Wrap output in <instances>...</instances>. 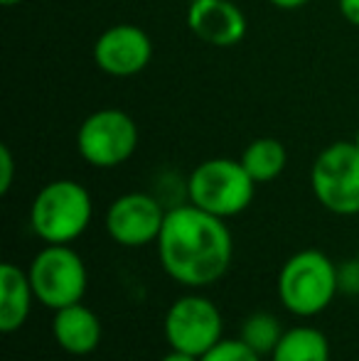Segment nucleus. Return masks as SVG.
Returning <instances> with one entry per match:
<instances>
[{
    "label": "nucleus",
    "mask_w": 359,
    "mask_h": 361,
    "mask_svg": "<svg viewBox=\"0 0 359 361\" xmlns=\"http://www.w3.org/2000/svg\"><path fill=\"white\" fill-rule=\"evenodd\" d=\"M155 243L163 271L187 288L212 286L234 261V238L226 219L195 204L168 209Z\"/></svg>",
    "instance_id": "1"
},
{
    "label": "nucleus",
    "mask_w": 359,
    "mask_h": 361,
    "mask_svg": "<svg viewBox=\"0 0 359 361\" xmlns=\"http://www.w3.org/2000/svg\"><path fill=\"white\" fill-rule=\"evenodd\" d=\"M337 293V266L317 248L293 253L278 273V298L296 317H315L325 312Z\"/></svg>",
    "instance_id": "2"
},
{
    "label": "nucleus",
    "mask_w": 359,
    "mask_h": 361,
    "mask_svg": "<svg viewBox=\"0 0 359 361\" xmlns=\"http://www.w3.org/2000/svg\"><path fill=\"white\" fill-rule=\"evenodd\" d=\"M94 204L87 187L74 180H54L35 195L30 226L44 243H72L91 224Z\"/></svg>",
    "instance_id": "3"
},
{
    "label": "nucleus",
    "mask_w": 359,
    "mask_h": 361,
    "mask_svg": "<svg viewBox=\"0 0 359 361\" xmlns=\"http://www.w3.org/2000/svg\"><path fill=\"white\" fill-rule=\"evenodd\" d=\"M256 182L244 170L241 160L209 157L200 162L187 177V200L190 204L214 216H236L254 202Z\"/></svg>",
    "instance_id": "4"
},
{
    "label": "nucleus",
    "mask_w": 359,
    "mask_h": 361,
    "mask_svg": "<svg viewBox=\"0 0 359 361\" xmlns=\"http://www.w3.org/2000/svg\"><path fill=\"white\" fill-rule=\"evenodd\" d=\"M28 276L35 298L52 312L67 305L82 302L87 295V263L74 248H69V243H47L32 258Z\"/></svg>",
    "instance_id": "5"
},
{
    "label": "nucleus",
    "mask_w": 359,
    "mask_h": 361,
    "mask_svg": "<svg viewBox=\"0 0 359 361\" xmlns=\"http://www.w3.org/2000/svg\"><path fill=\"white\" fill-rule=\"evenodd\" d=\"M310 187L330 214H359V147L355 140H337L320 150L310 170Z\"/></svg>",
    "instance_id": "6"
},
{
    "label": "nucleus",
    "mask_w": 359,
    "mask_h": 361,
    "mask_svg": "<svg viewBox=\"0 0 359 361\" xmlns=\"http://www.w3.org/2000/svg\"><path fill=\"white\" fill-rule=\"evenodd\" d=\"M77 150L91 167H118L138 150V126L126 111L99 109L79 126Z\"/></svg>",
    "instance_id": "7"
},
{
    "label": "nucleus",
    "mask_w": 359,
    "mask_h": 361,
    "mask_svg": "<svg viewBox=\"0 0 359 361\" xmlns=\"http://www.w3.org/2000/svg\"><path fill=\"white\" fill-rule=\"evenodd\" d=\"M165 342L175 352H185L192 357H205L214 344H219L224 332L221 312L205 295H182L165 312Z\"/></svg>",
    "instance_id": "8"
},
{
    "label": "nucleus",
    "mask_w": 359,
    "mask_h": 361,
    "mask_svg": "<svg viewBox=\"0 0 359 361\" xmlns=\"http://www.w3.org/2000/svg\"><path fill=\"white\" fill-rule=\"evenodd\" d=\"M165 214L153 195L145 192H128L111 202L106 209V231L118 246L140 248L158 241L163 231Z\"/></svg>",
    "instance_id": "9"
},
{
    "label": "nucleus",
    "mask_w": 359,
    "mask_h": 361,
    "mask_svg": "<svg viewBox=\"0 0 359 361\" xmlns=\"http://www.w3.org/2000/svg\"><path fill=\"white\" fill-rule=\"evenodd\" d=\"M153 59V42L148 32L135 25L121 23L99 35L94 42L96 67L109 76H135L140 74Z\"/></svg>",
    "instance_id": "10"
},
{
    "label": "nucleus",
    "mask_w": 359,
    "mask_h": 361,
    "mask_svg": "<svg viewBox=\"0 0 359 361\" xmlns=\"http://www.w3.org/2000/svg\"><path fill=\"white\" fill-rule=\"evenodd\" d=\"M187 27L209 47H234L246 37V15L231 0H190Z\"/></svg>",
    "instance_id": "11"
},
{
    "label": "nucleus",
    "mask_w": 359,
    "mask_h": 361,
    "mask_svg": "<svg viewBox=\"0 0 359 361\" xmlns=\"http://www.w3.org/2000/svg\"><path fill=\"white\" fill-rule=\"evenodd\" d=\"M101 334H104V327H101L99 314L84 302L54 310L52 337L62 352L72 354V357L94 354L101 344Z\"/></svg>",
    "instance_id": "12"
},
{
    "label": "nucleus",
    "mask_w": 359,
    "mask_h": 361,
    "mask_svg": "<svg viewBox=\"0 0 359 361\" xmlns=\"http://www.w3.org/2000/svg\"><path fill=\"white\" fill-rule=\"evenodd\" d=\"M35 290L28 271L5 261L0 266V332L15 334L25 327L32 310Z\"/></svg>",
    "instance_id": "13"
},
{
    "label": "nucleus",
    "mask_w": 359,
    "mask_h": 361,
    "mask_svg": "<svg viewBox=\"0 0 359 361\" xmlns=\"http://www.w3.org/2000/svg\"><path fill=\"white\" fill-rule=\"evenodd\" d=\"M271 361H330V342L315 327L286 329Z\"/></svg>",
    "instance_id": "14"
},
{
    "label": "nucleus",
    "mask_w": 359,
    "mask_h": 361,
    "mask_svg": "<svg viewBox=\"0 0 359 361\" xmlns=\"http://www.w3.org/2000/svg\"><path fill=\"white\" fill-rule=\"evenodd\" d=\"M286 145L276 138H256L241 152V165L256 185H266V182L281 177V172L286 170Z\"/></svg>",
    "instance_id": "15"
},
{
    "label": "nucleus",
    "mask_w": 359,
    "mask_h": 361,
    "mask_svg": "<svg viewBox=\"0 0 359 361\" xmlns=\"http://www.w3.org/2000/svg\"><path fill=\"white\" fill-rule=\"evenodd\" d=\"M283 337V327L273 314L269 312H254L241 322V334L239 339L244 344H249L256 354L266 357V354H273L276 344L281 342Z\"/></svg>",
    "instance_id": "16"
},
{
    "label": "nucleus",
    "mask_w": 359,
    "mask_h": 361,
    "mask_svg": "<svg viewBox=\"0 0 359 361\" xmlns=\"http://www.w3.org/2000/svg\"><path fill=\"white\" fill-rule=\"evenodd\" d=\"M200 361H261V354H256L241 339H221L205 357H200Z\"/></svg>",
    "instance_id": "17"
},
{
    "label": "nucleus",
    "mask_w": 359,
    "mask_h": 361,
    "mask_svg": "<svg viewBox=\"0 0 359 361\" xmlns=\"http://www.w3.org/2000/svg\"><path fill=\"white\" fill-rule=\"evenodd\" d=\"M337 286L340 293L355 295L359 293V261H347L342 266H337Z\"/></svg>",
    "instance_id": "18"
},
{
    "label": "nucleus",
    "mask_w": 359,
    "mask_h": 361,
    "mask_svg": "<svg viewBox=\"0 0 359 361\" xmlns=\"http://www.w3.org/2000/svg\"><path fill=\"white\" fill-rule=\"evenodd\" d=\"M15 180V160L8 145H0V195H8Z\"/></svg>",
    "instance_id": "19"
},
{
    "label": "nucleus",
    "mask_w": 359,
    "mask_h": 361,
    "mask_svg": "<svg viewBox=\"0 0 359 361\" xmlns=\"http://www.w3.org/2000/svg\"><path fill=\"white\" fill-rule=\"evenodd\" d=\"M340 13L347 23L359 27V0H340Z\"/></svg>",
    "instance_id": "20"
},
{
    "label": "nucleus",
    "mask_w": 359,
    "mask_h": 361,
    "mask_svg": "<svg viewBox=\"0 0 359 361\" xmlns=\"http://www.w3.org/2000/svg\"><path fill=\"white\" fill-rule=\"evenodd\" d=\"M271 5H276L278 10H298L308 3V0H269Z\"/></svg>",
    "instance_id": "21"
},
{
    "label": "nucleus",
    "mask_w": 359,
    "mask_h": 361,
    "mask_svg": "<svg viewBox=\"0 0 359 361\" xmlns=\"http://www.w3.org/2000/svg\"><path fill=\"white\" fill-rule=\"evenodd\" d=\"M160 361H200L197 357H192V354H185V352H175V349H170L168 354H165Z\"/></svg>",
    "instance_id": "22"
},
{
    "label": "nucleus",
    "mask_w": 359,
    "mask_h": 361,
    "mask_svg": "<svg viewBox=\"0 0 359 361\" xmlns=\"http://www.w3.org/2000/svg\"><path fill=\"white\" fill-rule=\"evenodd\" d=\"M0 3H3V5H5V8H15V5L25 3V0H0Z\"/></svg>",
    "instance_id": "23"
},
{
    "label": "nucleus",
    "mask_w": 359,
    "mask_h": 361,
    "mask_svg": "<svg viewBox=\"0 0 359 361\" xmlns=\"http://www.w3.org/2000/svg\"><path fill=\"white\" fill-rule=\"evenodd\" d=\"M355 143H357V147H359V128H357V133H355Z\"/></svg>",
    "instance_id": "24"
},
{
    "label": "nucleus",
    "mask_w": 359,
    "mask_h": 361,
    "mask_svg": "<svg viewBox=\"0 0 359 361\" xmlns=\"http://www.w3.org/2000/svg\"><path fill=\"white\" fill-rule=\"evenodd\" d=\"M357 261H359V246H357Z\"/></svg>",
    "instance_id": "25"
},
{
    "label": "nucleus",
    "mask_w": 359,
    "mask_h": 361,
    "mask_svg": "<svg viewBox=\"0 0 359 361\" xmlns=\"http://www.w3.org/2000/svg\"><path fill=\"white\" fill-rule=\"evenodd\" d=\"M187 3H190V0H187Z\"/></svg>",
    "instance_id": "26"
}]
</instances>
